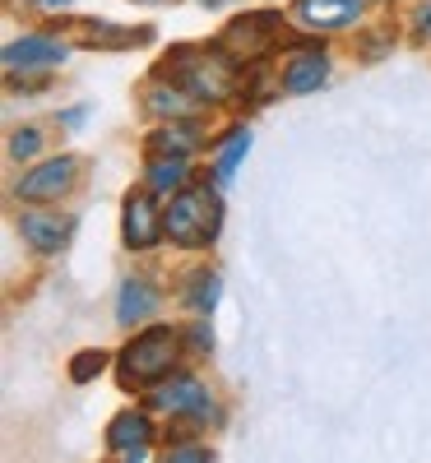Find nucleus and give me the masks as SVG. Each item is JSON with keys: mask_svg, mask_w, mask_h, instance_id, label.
I'll return each mask as SVG.
<instances>
[{"mask_svg": "<svg viewBox=\"0 0 431 463\" xmlns=\"http://www.w3.org/2000/svg\"><path fill=\"white\" fill-rule=\"evenodd\" d=\"M74 172H80V158H52V163H43V167H33V172L19 181V200H28V204L61 200L65 190L74 185Z\"/></svg>", "mask_w": 431, "mask_h": 463, "instance_id": "5", "label": "nucleus"}, {"mask_svg": "<svg viewBox=\"0 0 431 463\" xmlns=\"http://www.w3.org/2000/svg\"><path fill=\"white\" fill-rule=\"evenodd\" d=\"M246 144H251V135H246V130H232V135H227V144H223V153H218V167H214V185H218V190H223V185H232V172H237Z\"/></svg>", "mask_w": 431, "mask_h": 463, "instance_id": "18", "label": "nucleus"}, {"mask_svg": "<svg viewBox=\"0 0 431 463\" xmlns=\"http://www.w3.org/2000/svg\"><path fill=\"white\" fill-rule=\"evenodd\" d=\"M177 353H181V343H177V334L168 325L144 329L121 353V384H153V380H163L172 371Z\"/></svg>", "mask_w": 431, "mask_h": 463, "instance_id": "3", "label": "nucleus"}, {"mask_svg": "<svg viewBox=\"0 0 431 463\" xmlns=\"http://www.w3.org/2000/svg\"><path fill=\"white\" fill-rule=\"evenodd\" d=\"M148 111H158V116H172V121H181V116H190V93L177 84V89H168V84H153L148 89Z\"/></svg>", "mask_w": 431, "mask_h": 463, "instance_id": "17", "label": "nucleus"}, {"mask_svg": "<svg viewBox=\"0 0 431 463\" xmlns=\"http://www.w3.org/2000/svg\"><path fill=\"white\" fill-rule=\"evenodd\" d=\"M70 227H74V218H61V213H19V232H24V241L37 255L61 250V241L70 237Z\"/></svg>", "mask_w": 431, "mask_h": 463, "instance_id": "8", "label": "nucleus"}, {"mask_svg": "<svg viewBox=\"0 0 431 463\" xmlns=\"http://www.w3.org/2000/svg\"><path fill=\"white\" fill-rule=\"evenodd\" d=\"M144 5H158V0H144Z\"/></svg>", "mask_w": 431, "mask_h": 463, "instance_id": "27", "label": "nucleus"}, {"mask_svg": "<svg viewBox=\"0 0 431 463\" xmlns=\"http://www.w3.org/2000/svg\"><path fill=\"white\" fill-rule=\"evenodd\" d=\"M89 47H139L148 43V28H121V24H80Z\"/></svg>", "mask_w": 431, "mask_h": 463, "instance_id": "14", "label": "nucleus"}, {"mask_svg": "<svg viewBox=\"0 0 431 463\" xmlns=\"http://www.w3.org/2000/svg\"><path fill=\"white\" fill-rule=\"evenodd\" d=\"M102 366H107V353H80V357H74V366H70V380L84 384V380L102 375Z\"/></svg>", "mask_w": 431, "mask_h": 463, "instance_id": "20", "label": "nucleus"}, {"mask_svg": "<svg viewBox=\"0 0 431 463\" xmlns=\"http://www.w3.org/2000/svg\"><path fill=\"white\" fill-rule=\"evenodd\" d=\"M126 246H135V250H148V246H158V237H163V222H158V213H153V204H148V195H130L126 200Z\"/></svg>", "mask_w": 431, "mask_h": 463, "instance_id": "9", "label": "nucleus"}, {"mask_svg": "<svg viewBox=\"0 0 431 463\" xmlns=\"http://www.w3.org/2000/svg\"><path fill=\"white\" fill-rule=\"evenodd\" d=\"M148 436H153V427H148L144 412H121V417L111 421V431H107V445L116 454H130V449H144Z\"/></svg>", "mask_w": 431, "mask_h": 463, "instance_id": "13", "label": "nucleus"}, {"mask_svg": "<svg viewBox=\"0 0 431 463\" xmlns=\"http://www.w3.org/2000/svg\"><path fill=\"white\" fill-rule=\"evenodd\" d=\"M153 311H158V292H153L144 279H130L126 288H121V297H116V320L121 325H139V320H148Z\"/></svg>", "mask_w": 431, "mask_h": 463, "instance_id": "12", "label": "nucleus"}, {"mask_svg": "<svg viewBox=\"0 0 431 463\" xmlns=\"http://www.w3.org/2000/svg\"><path fill=\"white\" fill-rule=\"evenodd\" d=\"M417 33H422V37H431V0L417 10Z\"/></svg>", "mask_w": 431, "mask_h": 463, "instance_id": "23", "label": "nucleus"}, {"mask_svg": "<svg viewBox=\"0 0 431 463\" xmlns=\"http://www.w3.org/2000/svg\"><path fill=\"white\" fill-rule=\"evenodd\" d=\"M205 5H223V0H205Z\"/></svg>", "mask_w": 431, "mask_h": 463, "instance_id": "26", "label": "nucleus"}, {"mask_svg": "<svg viewBox=\"0 0 431 463\" xmlns=\"http://www.w3.org/2000/svg\"><path fill=\"white\" fill-rule=\"evenodd\" d=\"M195 144H200V130L195 126H168L153 135V153H163V158H186Z\"/></svg>", "mask_w": 431, "mask_h": 463, "instance_id": "16", "label": "nucleus"}, {"mask_svg": "<svg viewBox=\"0 0 431 463\" xmlns=\"http://www.w3.org/2000/svg\"><path fill=\"white\" fill-rule=\"evenodd\" d=\"M362 14V0H302L297 19L311 28H343Z\"/></svg>", "mask_w": 431, "mask_h": 463, "instance_id": "11", "label": "nucleus"}, {"mask_svg": "<svg viewBox=\"0 0 431 463\" xmlns=\"http://www.w3.org/2000/svg\"><path fill=\"white\" fill-rule=\"evenodd\" d=\"M37 148H43V130H37V126L14 130V139H10V153H14V158H33Z\"/></svg>", "mask_w": 431, "mask_h": 463, "instance_id": "21", "label": "nucleus"}, {"mask_svg": "<svg viewBox=\"0 0 431 463\" xmlns=\"http://www.w3.org/2000/svg\"><path fill=\"white\" fill-rule=\"evenodd\" d=\"M37 5H43V10H65L70 0H37Z\"/></svg>", "mask_w": 431, "mask_h": 463, "instance_id": "25", "label": "nucleus"}, {"mask_svg": "<svg viewBox=\"0 0 431 463\" xmlns=\"http://www.w3.org/2000/svg\"><path fill=\"white\" fill-rule=\"evenodd\" d=\"M186 301L195 306V311H214V301H218V274H195Z\"/></svg>", "mask_w": 431, "mask_h": 463, "instance_id": "19", "label": "nucleus"}, {"mask_svg": "<svg viewBox=\"0 0 431 463\" xmlns=\"http://www.w3.org/2000/svg\"><path fill=\"white\" fill-rule=\"evenodd\" d=\"M330 80V56L325 52H297L283 65V89L288 93H316Z\"/></svg>", "mask_w": 431, "mask_h": 463, "instance_id": "10", "label": "nucleus"}, {"mask_svg": "<svg viewBox=\"0 0 431 463\" xmlns=\"http://www.w3.org/2000/svg\"><path fill=\"white\" fill-rule=\"evenodd\" d=\"M163 463H214V458H209V449H200V445H177V449H168Z\"/></svg>", "mask_w": 431, "mask_h": 463, "instance_id": "22", "label": "nucleus"}, {"mask_svg": "<svg viewBox=\"0 0 431 463\" xmlns=\"http://www.w3.org/2000/svg\"><path fill=\"white\" fill-rule=\"evenodd\" d=\"M65 61V47L52 43V37H19V43L5 47V70L19 74V70H52Z\"/></svg>", "mask_w": 431, "mask_h": 463, "instance_id": "7", "label": "nucleus"}, {"mask_svg": "<svg viewBox=\"0 0 431 463\" xmlns=\"http://www.w3.org/2000/svg\"><path fill=\"white\" fill-rule=\"evenodd\" d=\"M279 14H246V19H232L218 37V47L232 56V61H260L269 47H273V37H279Z\"/></svg>", "mask_w": 431, "mask_h": 463, "instance_id": "4", "label": "nucleus"}, {"mask_svg": "<svg viewBox=\"0 0 431 463\" xmlns=\"http://www.w3.org/2000/svg\"><path fill=\"white\" fill-rule=\"evenodd\" d=\"M190 338H195V347H214V334H209L205 325H195V334H190Z\"/></svg>", "mask_w": 431, "mask_h": 463, "instance_id": "24", "label": "nucleus"}, {"mask_svg": "<svg viewBox=\"0 0 431 463\" xmlns=\"http://www.w3.org/2000/svg\"><path fill=\"white\" fill-rule=\"evenodd\" d=\"M186 185V158H153L148 163V190L153 195H168V190H181Z\"/></svg>", "mask_w": 431, "mask_h": 463, "instance_id": "15", "label": "nucleus"}, {"mask_svg": "<svg viewBox=\"0 0 431 463\" xmlns=\"http://www.w3.org/2000/svg\"><path fill=\"white\" fill-rule=\"evenodd\" d=\"M163 227H168V237L177 246H205V241H214V232H218V190L186 185L181 195L168 204Z\"/></svg>", "mask_w": 431, "mask_h": 463, "instance_id": "2", "label": "nucleus"}, {"mask_svg": "<svg viewBox=\"0 0 431 463\" xmlns=\"http://www.w3.org/2000/svg\"><path fill=\"white\" fill-rule=\"evenodd\" d=\"M153 408H163V412H190V417H214V403L205 394V384L190 380V375H177L172 384L153 390Z\"/></svg>", "mask_w": 431, "mask_h": 463, "instance_id": "6", "label": "nucleus"}, {"mask_svg": "<svg viewBox=\"0 0 431 463\" xmlns=\"http://www.w3.org/2000/svg\"><path fill=\"white\" fill-rule=\"evenodd\" d=\"M163 65H168L172 80H177L190 98H200V102H227L232 89H237L223 47H214V52H205V47H177Z\"/></svg>", "mask_w": 431, "mask_h": 463, "instance_id": "1", "label": "nucleus"}]
</instances>
